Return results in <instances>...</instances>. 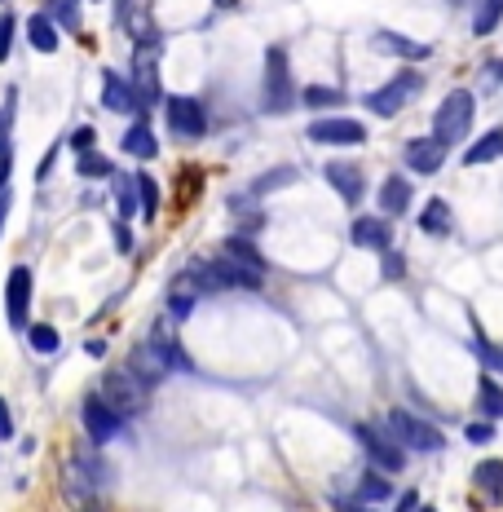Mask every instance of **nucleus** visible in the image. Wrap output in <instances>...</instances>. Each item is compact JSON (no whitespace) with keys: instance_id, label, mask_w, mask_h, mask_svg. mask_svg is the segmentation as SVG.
Segmentation results:
<instances>
[{"instance_id":"obj_1","label":"nucleus","mask_w":503,"mask_h":512,"mask_svg":"<svg viewBox=\"0 0 503 512\" xmlns=\"http://www.w3.org/2000/svg\"><path fill=\"white\" fill-rule=\"evenodd\" d=\"M477 120V98L468 89H451L442 102H437V115H433V137L442 146H455L468 137V128Z\"/></svg>"},{"instance_id":"obj_2","label":"nucleus","mask_w":503,"mask_h":512,"mask_svg":"<svg viewBox=\"0 0 503 512\" xmlns=\"http://www.w3.org/2000/svg\"><path fill=\"white\" fill-rule=\"evenodd\" d=\"M261 106L270 115H287L296 106V80L287 71V49L270 45L265 49V84H261Z\"/></svg>"},{"instance_id":"obj_3","label":"nucleus","mask_w":503,"mask_h":512,"mask_svg":"<svg viewBox=\"0 0 503 512\" xmlns=\"http://www.w3.org/2000/svg\"><path fill=\"white\" fill-rule=\"evenodd\" d=\"M424 89V76L420 71H398L393 80H384L376 93H367L362 106H367L371 115H384V120H393V115H402V106L415 98V93Z\"/></svg>"},{"instance_id":"obj_4","label":"nucleus","mask_w":503,"mask_h":512,"mask_svg":"<svg viewBox=\"0 0 503 512\" xmlns=\"http://www.w3.org/2000/svg\"><path fill=\"white\" fill-rule=\"evenodd\" d=\"M353 437L362 442V451H367V460L380 468V473H402V464H406V451H402V442L389 433V424H367L362 420L358 429H353Z\"/></svg>"},{"instance_id":"obj_5","label":"nucleus","mask_w":503,"mask_h":512,"mask_svg":"<svg viewBox=\"0 0 503 512\" xmlns=\"http://www.w3.org/2000/svg\"><path fill=\"white\" fill-rule=\"evenodd\" d=\"M98 398H102L111 411H120L124 420H128V415H137V411L146 407V384L137 380L128 367H111V371H106V380H102V393H98Z\"/></svg>"},{"instance_id":"obj_6","label":"nucleus","mask_w":503,"mask_h":512,"mask_svg":"<svg viewBox=\"0 0 503 512\" xmlns=\"http://www.w3.org/2000/svg\"><path fill=\"white\" fill-rule=\"evenodd\" d=\"M389 433L402 442V451H420V455H433V451H442V433L433 429L428 420H420V415H411V411H402V407H393L389 411Z\"/></svg>"},{"instance_id":"obj_7","label":"nucleus","mask_w":503,"mask_h":512,"mask_svg":"<svg viewBox=\"0 0 503 512\" xmlns=\"http://www.w3.org/2000/svg\"><path fill=\"white\" fill-rule=\"evenodd\" d=\"M58 482H62V495H67L71 512H106V504H102V490L93 486V477H89V468L80 464V455H76V460L62 464Z\"/></svg>"},{"instance_id":"obj_8","label":"nucleus","mask_w":503,"mask_h":512,"mask_svg":"<svg viewBox=\"0 0 503 512\" xmlns=\"http://www.w3.org/2000/svg\"><path fill=\"white\" fill-rule=\"evenodd\" d=\"M164 111H168V128H173V137H181V142H199V137L208 133L203 102L186 98V93H173V98L164 102Z\"/></svg>"},{"instance_id":"obj_9","label":"nucleus","mask_w":503,"mask_h":512,"mask_svg":"<svg viewBox=\"0 0 503 512\" xmlns=\"http://www.w3.org/2000/svg\"><path fill=\"white\" fill-rule=\"evenodd\" d=\"M309 142L318 146H362L367 142V124L349 120V115H318L309 124Z\"/></svg>"},{"instance_id":"obj_10","label":"nucleus","mask_w":503,"mask_h":512,"mask_svg":"<svg viewBox=\"0 0 503 512\" xmlns=\"http://www.w3.org/2000/svg\"><path fill=\"white\" fill-rule=\"evenodd\" d=\"M323 177H327V186L336 190V195L345 199L349 208H358L362 195H367V177H362V168L353 164V159H327V164H323Z\"/></svg>"},{"instance_id":"obj_11","label":"nucleus","mask_w":503,"mask_h":512,"mask_svg":"<svg viewBox=\"0 0 503 512\" xmlns=\"http://www.w3.org/2000/svg\"><path fill=\"white\" fill-rule=\"evenodd\" d=\"M133 93L142 102V111L159 102V45H137L133 53Z\"/></svg>"},{"instance_id":"obj_12","label":"nucleus","mask_w":503,"mask_h":512,"mask_svg":"<svg viewBox=\"0 0 503 512\" xmlns=\"http://www.w3.org/2000/svg\"><path fill=\"white\" fill-rule=\"evenodd\" d=\"M80 420H84V433H89L98 446H106V442H111V437H120V433H124V415L106 407V402L98 398V393H93V398H84Z\"/></svg>"},{"instance_id":"obj_13","label":"nucleus","mask_w":503,"mask_h":512,"mask_svg":"<svg viewBox=\"0 0 503 512\" xmlns=\"http://www.w3.org/2000/svg\"><path fill=\"white\" fill-rule=\"evenodd\" d=\"M27 305H31V270L27 265H14L5 283V314L14 332H27Z\"/></svg>"},{"instance_id":"obj_14","label":"nucleus","mask_w":503,"mask_h":512,"mask_svg":"<svg viewBox=\"0 0 503 512\" xmlns=\"http://www.w3.org/2000/svg\"><path fill=\"white\" fill-rule=\"evenodd\" d=\"M402 159H406V168H411V173L433 177L437 168L446 164V146L437 142L433 133H428V137H411V142H406V151H402Z\"/></svg>"},{"instance_id":"obj_15","label":"nucleus","mask_w":503,"mask_h":512,"mask_svg":"<svg viewBox=\"0 0 503 512\" xmlns=\"http://www.w3.org/2000/svg\"><path fill=\"white\" fill-rule=\"evenodd\" d=\"M102 102L111 106V111H120V115H137V120H146L142 102H137V93H133V80H124L120 71H102Z\"/></svg>"},{"instance_id":"obj_16","label":"nucleus","mask_w":503,"mask_h":512,"mask_svg":"<svg viewBox=\"0 0 503 512\" xmlns=\"http://www.w3.org/2000/svg\"><path fill=\"white\" fill-rule=\"evenodd\" d=\"M349 239L358 248H371V252H389L393 248V221L389 217H358L349 226Z\"/></svg>"},{"instance_id":"obj_17","label":"nucleus","mask_w":503,"mask_h":512,"mask_svg":"<svg viewBox=\"0 0 503 512\" xmlns=\"http://www.w3.org/2000/svg\"><path fill=\"white\" fill-rule=\"evenodd\" d=\"M128 371H133V376L142 380L146 389H151V384H159V380L168 376V362L155 354V345H151V340H142V345H137L133 354H128Z\"/></svg>"},{"instance_id":"obj_18","label":"nucleus","mask_w":503,"mask_h":512,"mask_svg":"<svg viewBox=\"0 0 503 512\" xmlns=\"http://www.w3.org/2000/svg\"><path fill=\"white\" fill-rule=\"evenodd\" d=\"M411 199H415L411 181H406L402 173H389L384 186H380V217H402V212L411 208Z\"/></svg>"},{"instance_id":"obj_19","label":"nucleus","mask_w":503,"mask_h":512,"mask_svg":"<svg viewBox=\"0 0 503 512\" xmlns=\"http://www.w3.org/2000/svg\"><path fill=\"white\" fill-rule=\"evenodd\" d=\"M155 345V354L168 362V371H190V358H186V349L177 345V336H173V327L168 323H155L151 327V336H146Z\"/></svg>"},{"instance_id":"obj_20","label":"nucleus","mask_w":503,"mask_h":512,"mask_svg":"<svg viewBox=\"0 0 503 512\" xmlns=\"http://www.w3.org/2000/svg\"><path fill=\"white\" fill-rule=\"evenodd\" d=\"M376 49H384V53H398V58H411V62H424L428 53V45H420V40H411V36H398V31H376Z\"/></svg>"},{"instance_id":"obj_21","label":"nucleus","mask_w":503,"mask_h":512,"mask_svg":"<svg viewBox=\"0 0 503 512\" xmlns=\"http://www.w3.org/2000/svg\"><path fill=\"white\" fill-rule=\"evenodd\" d=\"M420 230H424V234H437V239H446V234L455 230L451 204H446V199H428L424 212H420Z\"/></svg>"},{"instance_id":"obj_22","label":"nucleus","mask_w":503,"mask_h":512,"mask_svg":"<svg viewBox=\"0 0 503 512\" xmlns=\"http://www.w3.org/2000/svg\"><path fill=\"white\" fill-rule=\"evenodd\" d=\"M503 155V128H490V133H481L473 146L464 151V164H495V159Z\"/></svg>"},{"instance_id":"obj_23","label":"nucleus","mask_w":503,"mask_h":512,"mask_svg":"<svg viewBox=\"0 0 503 512\" xmlns=\"http://www.w3.org/2000/svg\"><path fill=\"white\" fill-rule=\"evenodd\" d=\"M27 40H31V49H36V53H53V49H58V27H53V18L49 14H31L27 18Z\"/></svg>"},{"instance_id":"obj_24","label":"nucleus","mask_w":503,"mask_h":512,"mask_svg":"<svg viewBox=\"0 0 503 512\" xmlns=\"http://www.w3.org/2000/svg\"><path fill=\"white\" fill-rule=\"evenodd\" d=\"M124 151L133 155V159H155V155H159V142H155L151 128H146V120H137V124L124 133Z\"/></svg>"},{"instance_id":"obj_25","label":"nucleus","mask_w":503,"mask_h":512,"mask_svg":"<svg viewBox=\"0 0 503 512\" xmlns=\"http://www.w3.org/2000/svg\"><path fill=\"white\" fill-rule=\"evenodd\" d=\"M292 181H296V168H270V173H261V177H256L252 181V186H248V195L252 199H261V195H274V190H283V186H292Z\"/></svg>"},{"instance_id":"obj_26","label":"nucleus","mask_w":503,"mask_h":512,"mask_svg":"<svg viewBox=\"0 0 503 512\" xmlns=\"http://www.w3.org/2000/svg\"><path fill=\"white\" fill-rule=\"evenodd\" d=\"M477 407H481L486 420H503V389L490 376L477 380Z\"/></svg>"},{"instance_id":"obj_27","label":"nucleus","mask_w":503,"mask_h":512,"mask_svg":"<svg viewBox=\"0 0 503 512\" xmlns=\"http://www.w3.org/2000/svg\"><path fill=\"white\" fill-rule=\"evenodd\" d=\"M473 482H477V490H486L490 499H499L503 495V460H481L473 468Z\"/></svg>"},{"instance_id":"obj_28","label":"nucleus","mask_w":503,"mask_h":512,"mask_svg":"<svg viewBox=\"0 0 503 512\" xmlns=\"http://www.w3.org/2000/svg\"><path fill=\"white\" fill-rule=\"evenodd\" d=\"M393 495V486H389V477H380V473H362L358 477V499H367V504H380V499H389Z\"/></svg>"},{"instance_id":"obj_29","label":"nucleus","mask_w":503,"mask_h":512,"mask_svg":"<svg viewBox=\"0 0 503 512\" xmlns=\"http://www.w3.org/2000/svg\"><path fill=\"white\" fill-rule=\"evenodd\" d=\"M499 23H503V0H481L477 14H473V31L477 36H490Z\"/></svg>"},{"instance_id":"obj_30","label":"nucleus","mask_w":503,"mask_h":512,"mask_svg":"<svg viewBox=\"0 0 503 512\" xmlns=\"http://www.w3.org/2000/svg\"><path fill=\"white\" fill-rule=\"evenodd\" d=\"M301 102L309 106V111H327V106H340V102H345V93H340V89H327V84H309V89L301 93Z\"/></svg>"},{"instance_id":"obj_31","label":"nucleus","mask_w":503,"mask_h":512,"mask_svg":"<svg viewBox=\"0 0 503 512\" xmlns=\"http://www.w3.org/2000/svg\"><path fill=\"white\" fill-rule=\"evenodd\" d=\"M27 336H31V349H36V354H53V349L62 345V336L53 332L49 323H27Z\"/></svg>"},{"instance_id":"obj_32","label":"nucleus","mask_w":503,"mask_h":512,"mask_svg":"<svg viewBox=\"0 0 503 512\" xmlns=\"http://www.w3.org/2000/svg\"><path fill=\"white\" fill-rule=\"evenodd\" d=\"M473 340H477V358L486 362L490 371H503V345H495V340H486V332L473 323Z\"/></svg>"},{"instance_id":"obj_33","label":"nucleus","mask_w":503,"mask_h":512,"mask_svg":"<svg viewBox=\"0 0 503 512\" xmlns=\"http://www.w3.org/2000/svg\"><path fill=\"white\" fill-rule=\"evenodd\" d=\"M137 181V199H142V217L146 221H155V212H159V190H155V177H133Z\"/></svg>"},{"instance_id":"obj_34","label":"nucleus","mask_w":503,"mask_h":512,"mask_svg":"<svg viewBox=\"0 0 503 512\" xmlns=\"http://www.w3.org/2000/svg\"><path fill=\"white\" fill-rule=\"evenodd\" d=\"M115 195H120V221H128L137 212V181L120 177V181H115Z\"/></svg>"},{"instance_id":"obj_35","label":"nucleus","mask_w":503,"mask_h":512,"mask_svg":"<svg viewBox=\"0 0 503 512\" xmlns=\"http://www.w3.org/2000/svg\"><path fill=\"white\" fill-rule=\"evenodd\" d=\"M76 173H80V177H111V164H106L102 155L84 151V155H80V164H76Z\"/></svg>"},{"instance_id":"obj_36","label":"nucleus","mask_w":503,"mask_h":512,"mask_svg":"<svg viewBox=\"0 0 503 512\" xmlns=\"http://www.w3.org/2000/svg\"><path fill=\"white\" fill-rule=\"evenodd\" d=\"M464 437H468V442H473V446L495 442V420H473V424H468V429H464Z\"/></svg>"},{"instance_id":"obj_37","label":"nucleus","mask_w":503,"mask_h":512,"mask_svg":"<svg viewBox=\"0 0 503 512\" xmlns=\"http://www.w3.org/2000/svg\"><path fill=\"white\" fill-rule=\"evenodd\" d=\"M9 49H14V18L0 14V62L9 58Z\"/></svg>"},{"instance_id":"obj_38","label":"nucleus","mask_w":503,"mask_h":512,"mask_svg":"<svg viewBox=\"0 0 503 512\" xmlns=\"http://www.w3.org/2000/svg\"><path fill=\"white\" fill-rule=\"evenodd\" d=\"M331 504H336V512H376L367 499H358V495H336Z\"/></svg>"},{"instance_id":"obj_39","label":"nucleus","mask_w":503,"mask_h":512,"mask_svg":"<svg viewBox=\"0 0 503 512\" xmlns=\"http://www.w3.org/2000/svg\"><path fill=\"white\" fill-rule=\"evenodd\" d=\"M402 274H406V261L389 248V252H384V279H402Z\"/></svg>"},{"instance_id":"obj_40","label":"nucleus","mask_w":503,"mask_h":512,"mask_svg":"<svg viewBox=\"0 0 503 512\" xmlns=\"http://www.w3.org/2000/svg\"><path fill=\"white\" fill-rule=\"evenodd\" d=\"M93 142H98V133H93V128H76V133H71V146H76L80 155L93 151Z\"/></svg>"},{"instance_id":"obj_41","label":"nucleus","mask_w":503,"mask_h":512,"mask_svg":"<svg viewBox=\"0 0 503 512\" xmlns=\"http://www.w3.org/2000/svg\"><path fill=\"white\" fill-rule=\"evenodd\" d=\"M14 437V415H9V402L0 398V442H9Z\"/></svg>"},{"instance_id":"obj_42","label":"nucleus","mask_w":503,"mask_h":512,"mask_svg":"<svg viewBox=\"0 0 503 512\" xmlns=\"http://www.w3.org/2000/svg\"><path fill=\"white\" fill-rule=\"evenodd\" d=\"M115 243H120V252L133 248V234H128V221H115Z\"/></svg>"},{"instance_id":"obj_43","label":"nucleus","mask_w":503,"mask_h":512,"mask_svg":"<svg viewBox=\"0 0 503 512\" xmlns=\"http://www.w3.org/2000/svg\"><path fill=\"white\" fill-rule=\"evenodd\" d=\"M415 508H420V495H415V490H406V495H402V504L393 508V512H415Z\"/></svg>"},{"instance_id":"obj_44","label":"nucleus","mask_w":503,"mask_h":512,"mask_svg":"<svg viewBox=\"0 0 503 512\" xmlns=\"http://www.w3.org/2000/svg\"><path fill=\"white\" fill-rule=\"evenodd\" d=\"M5 146H9V106L0 111V151H5Z\"/></svg>"},{"instance_id":"obj_45","label":"nucleus","mask_w":503,"mask_h":512,"mask_svg":"<svg viewBox=\"0 0 503 512\" xmlns=\"http://www.w3.org/2000/svg\"><path fill=\"white\" fill-rule=\"evenodd\" d=\"M84 349H89V358H102V354H106V345H102V340H89V345H84Z\"/></svg>"},{"instance_id":"obj_46","label":"nucleus","mask_w":503,"mask_h":512,"mask_svg":"<svg viewBox=\"0 0 503 512\" xmlns=\"http://www.w3.org/2000/svg\"><path fill=\"white\" fill-rule=\"evenodd\" d=\"M486 76H499V80H503V58L490 62V67H486Z\"/></svg>"},{"instance_id":"obj_47","label":"nucleus","mask_w":503,"mask_h":512,"mask_svg":"<svg viewBox=\"0 0 503 512\" xmlns=\"http://www.w3.org/2000/svg\"><path fill=\"white\" fill-rule=\"evenodd\" d=\"M212 5H217V9H234V5H239V0H212Z\"/></svg>"},{"instance_id":"obj_48","label":"nucleus","mask_w":503,"mask_h":512,"mask_svg":"<svg viewBox=\"0 0 503 512\" xmlns=\"http://www.w3.org/2000/svg\"><path fill=\"white\" fill-rule=\"evenodd\" d=\"M415 512H437V508H415Z\"/></svg>"},{"instance_id":"obj_49","label":"nucleus","mask_w":503,"mask_h":512,"mask_svg":"<svg viewBox=\"0 0 503 512\" xmlns=\"http://www.w3.org/2000/svg\"><path fill=\"white\" fill-rule=\"evenodd\" d=\"M451 5H464V0H451Z\"/></svg>"},{"instance_id":"obj_50","label":"nucleus","mask_w":503,"mask_h":512,"mask_svg":"<svg viewBox=\"0 0 503 512\" xmlns=\"http://www.w3.org/2000/svg\"><path fill=\"white\" fill-rule=\"evenodd\" d=\"M67 5H71V0H67Z\"/></svg>"}]
</instances>
